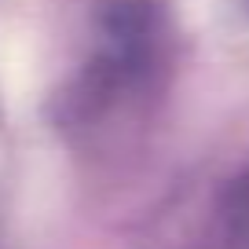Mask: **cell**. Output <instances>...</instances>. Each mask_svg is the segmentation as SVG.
I'll return each instance as SVG.
<instances>
[{
    "instance_id": "cell-1",
    "label": "cell",
    "mask_w": 249,
    "mask_h": 249,
    "mask_svg": "<svg viewBox=\"0 0 249 249\" xmlns=\"http://www.w3.org/2000/svg\"><path fill=\"white\" fill-rule=\"evenodd\" d=\"M37 48L30 30L22 26H0V88L11 99H26L37 92Z\"/></svg>"
}]
</instances>
